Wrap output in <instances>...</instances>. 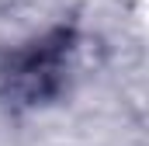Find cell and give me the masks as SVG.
Masks as SVG:
<instances>
[{"mask_svg":"<svg viewBox=\"0 0 149 146\" xmlns=\"http://www.w3.org/2000/svg\"><path fill=\"white\" fill-rule=\"evenodd\" d=\"M73 49V28H56L28 42L24 49H14L0 63V101L17 105V108H35V105L52 101L66 84Z\"/></svg>","mask_w":149,"mask_h":146,"instance_id":"cell-1","label":"cell"}]
</instances>
